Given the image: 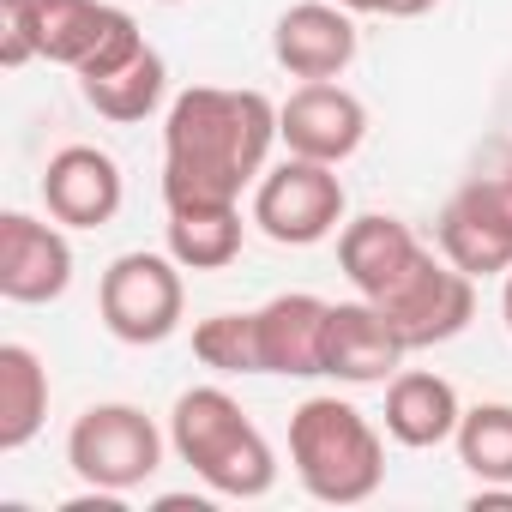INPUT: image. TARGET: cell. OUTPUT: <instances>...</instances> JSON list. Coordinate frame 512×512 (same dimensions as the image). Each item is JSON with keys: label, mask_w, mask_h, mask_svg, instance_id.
Wrapping results in <instances>:
<instances>
[{"label": "cell", "mask_w": 512, "mask_h": 512, "mask_svg": "<svg viewBox=\"0 0 512 512\" xmlns=\"http://www.w3.org/2000/svg\"><path fill=\"white\" fill-rule=\"evenodd\" d=\"M253 223H260L278 247H314L344 223V181L338 163L314 157H284L253 181Z\"/></svg>", "instance_id": "cell-6"}, {"label": "cell", "mask_w": 512, "mask_h": 512, "mask_svg": "<svg viewBox=\"0 0 512 512\" xmlns=\"http://www.w3.org/2000/svg\"><path fill=\"white\" fill-rule=\"evenodd\" d=\"M434 241H440V253L458 266V272H470V278H506L512 272V229L506 223H494L482 205H470L464 193H452L446 199V211H440V223H434Z\"/></svg>", "instance_id": "cell-16"}, {"label": "cell", "mask_w": 512, "mask_h": 512, "mask_svg": "<svg viewBox=\"0 0 512 512\" xmlns=\"http://www.w3.org/2000/svg\"><path fill=\"white\" fill-rule=\"evenodd\" d=\"M290 464L296 482L320 506H362L386 482V446L380 428L350 398H308L290 416Z\"/></svg>", "instance_id": "cell-3"}, {"label": "cell", "mask_w": 512, "mask_h": 512, "mask_svg": "<svg viewBox=\"0 0 512 512\" xmlns=\"http://www.w3.org/2000/svg\"><path fill=\"white\" fill-rule=\"evenodd\" d=\"M43 43H37V0H0V67H25L37 61Z\"/></svg>", "instance_id": "cell-23"}, {"label": "cell", "mask_w": 512, "mask_h": 512, "mask_svg": "<svg viewBox=\"0 0 512 512\" xmlns=\"http://www.w3.org/2000/svg\"><path fill=\"white\" fill-rule=\"evenodd\" d=\"M458 464L482 488H512V404H476L458 416Z\"/></svg>", "instance_id": "cell-21"}, {"label": "cell", "mask_w": 512, "mask_h": 512, "mask_svg": "<svg viewBox=\"0 0 512 512\" xmlns=\"http://www.w3.org/2000/svg\"><path fill=\"white\" fill-rule=\"evenodd\" d=\"M344 13H380V0H338Z\"/></svg>", "instance_id": "cell-28"}, {"label": "cell", "mask_w": 512, "mask_h": 512, "mask_svg": "<svg viewBox=\"0 0 512 512\" xmlns=\"http://www.w3.org/2000/svg\"><path fill=\"white\" fill-rule=\"evenodd\" d=\"M428 7H440V0H380V13H386V19H422Z\"/></svg>", "instance_id": "cell-26"}, {"label": "cell", "mask_w": 512, "mask_h": 512, "mask_svg": "<svg viewBox=\"0 0 512 512\" xmlns=\"http://www.w3.org/2000/svg\"><path fill=\"white\" fill-rule=\"evenodd\" d=\"M49 422V368L31 344H0V452H25Z\"/></svg>", "instance_id": "cell-17"}, {"label": "cell", "mask_w": 512, "mask_h": 512, "mask_svg": "<svg viewBox=\"0 0 512 512\" xmlns=\"http://www.w3.org/2000/svg\"><path fill=\"white\" fill-rule=\"evenodd\" d=\"M272 55L296 79H338L356 61V25L338 0H302L272 31Z\"/></svg>", "instance_id": "cell-12"}, {"label": "cell", "mask_w": 512, "mask_h": 512, "mask_svg": "<svg viewBox=\"0 0 512 512\" xmlns=\"http://www.w3.org/2000/svg\"><path fill=\"white\" fill-rule=\"evenodd\" d=\"M278 109L266 91L193 85L163 121V205H241V187L266 175Z\"/></svg>", "instance_id": "cell-1"}, {"label": "cell", "mask_w": 512, "mask_h": 512, "mask_svg": "<svg viewBox=\"0 0 512 512\" xmlns=\"http://www.w3.org/2000/svg\"><path fill=\"white\" fill-rule=\"evenodd\" d=\"M404 338L392 332V320L356 296V302H332L326 314V374L344 386H386L404 362Z\"/></svg>", "instance_id": "cell-10"}, {"label": "cell", "mask_w": 512, "mask_h": 512, "mask_svg": "<svg viewBox=\"0 0 512 512\" xmlns=\"http://www.w3.org/2000/svg\"><path fill=\"white\" fill-rule=\"evenodd\" d=\"M422 253H428V247L410 235V223L380 217V211L350 217V223L338 229V266H344V278L356 284V296H368V302H380V296L422 260Z\"/></svg>", "instance_id": "cell-14"}, {"label": "cell", "mask_w": 512, "mask_h": 512, "mask_svg": "<svg viewBox=\"0 0 512 512\" xmlns=\"http://www.w3.org/2000/svg\"><path fill=\"white\" fill-rule=\"evenodd\" d=\"M278 139L290 145V157L344 163L368 139V109L356 91L332 79H308L302 91H290V103H278Z\"/></svg>", "instance_id": "cell-8"}, {"label": "cell", "mask_w": 512, "mask_h": 512, "mask_svg": "<svg viewBox=\"0 0 512 512\" xmlns=\"http://www.w3.org/2000/svg\"><path fill=\"white\" fill-rule=\"evenodd\" d=\"M97 308L109 338L121 344H163L181 326L187 290H181V260L175 253H121L97 284Z\"/></svg>", "instance_id": "cell-5"}, {"label": "cell", "mask_w": 512, "mask_h": 512, "mask_svg": "<svg viewBox=\"0 0 512 512\" xmlns=\"http://www.w3.org/2000/svg\"><path fill=\"white\" fill-rule=\"evenodd\" d=\"M163 55L145 43L127 67H115V73H103V79H79V91H85V103L97 109V115H109V121H145L157 103H163Z\"/></svg>", "instance_id": "cell-20"}, {"label": "cell", "mask_w": 512, "mask_h": 512, "mask_svg": "<svg viewBox=\"0 0 512 512\" xmlns=\"http://www.w3.org/2000/svg\"><path fill=\"white\" fill-rule=\"evenodd\" d=\"M169 253L181 272H223L241 253V205H181L169 211Z\"/></svg>", "instance_id": "cell-18"}, {"label": "cell", "mask_w": 512, "mask_h": 512, "mask_svg": "<svg viewBox=\"0 0 512 512\" xmlns=\"http://www.w3.org/2000/svg\"><path fill=\"white\" fill-rule=\"evenodd\" d=\"M500 320H506V332H512V272H506V284H500Z\"/></svg>", "instance_id": "cell-27"}, {"label": "cell", "mask_w": 512, "mask_h": 512, "mask_svg": "<svg viewBox=\"0 0 512 512\" xmlns=\"http://www.w3.org/2000/svg\"><path fill=\"white\" fill-rule=\"evenodd\" d=\"M392 332L404 338V350H434V344H452L470 314H476V278L458 272L446 253H422V260L374 302Z\"/></svg>", "instance_id": "cell-7"}, {"label": "cell", "mask_w": 512, "mask_h": 512, "mask_svg": "<svg viewBox=\"0 0 512 512\" xmlns=\"http://www.w3.org/2000/svg\"><path fill=\"white\" fill-rule=\"evenodd\" d=\"M169 446L217 500H260L278 482V458L266 434L247 422V410L223 386H193L169 410Z\"/></svg>", "instance_id": "cell-2"}, {"label": "cell", "mask_w": 512, "mask_h": 512, "mask_svg": "<svg viewBox=\"0 0 512 512\" xmlns=\"http://www.w3.org/2000/svg\"><path fill=\"white\" fill-rule=\"evenodd\" d=\"M139 49H145V37H139L133 13H121V7H115V19H109L103 43H97V49H91V61L79 67V79H103V73H115V67H127Z\"/></svg>", "instance_id": "cell-24"}, {"label": "cell", "mask_w": 512, "mask_h": 512, "mask_svg": "<svg viewBox=\"0 0 512 512\" xmlns=\"http://www.w3.org/2000/svg\"><path fill=\"white\" fill-rule=\"evenodd\" d=\"M121 163L97 145H67L43 169V205L67 229H103L121 211Z\"/></svg>", "instance_id": "cell-11"}, {"label": "cell", "mask_w": 512, "mask_h": 512, "mask_svg": "<svg viewBox=\"0 0 512 512\" xmlns=\"http://www.w3.org/2000/svg\"><path fill=\"white\" fill-rule=\"evenodd\" d=\"M470 205H482L494 223H506L512 229V169L506 175H482V181H470V187H458Z\"/></svg>", "instance_id": "cell-25"}, {"label": "cell", "mask_w": 512, "mask_h": 512, "mask_svg": "<svg viewBox=\"0 0 512 512\" xmlns=\"http://www.w3.org/2000/svg\"><path fill=\"white\" fill-rule=\"evenodd\" d=\"M67 464L85 488L133 494L163 464V434L139 404H91L67 434Z\"/></svg>", "instance_id": "cell-4"}, {"label": "cell", "mask_w": 512, "mask_h": 512, "mask_svg": "<svg viewBox=\"0 0 512 512\" xmlns=\"http://www.w3.org/2000/svg\"><path fill=\"white\" fill-rule=\"evenodd\" d=\"M163 7H181V0H163Z\"/></svg>", "instance_id": "cell-29"}, {"label": "cell", "mask_w": 512, "mask_h": 512, "mask_svg": "<svg viewBox=\"0 0 512 512\" xmlns=\"http://www.w3.org/2000/svg\"><path fill=\"white\" fill-rule=\"evenodd\" d=\"M193 356L217 374H266L260 368V320L253 314H211L193 326Z\"/></svg>", "instance_id": "cell-22"}, {"label": "cell", "mask_w": 512, "mask_h": 512, "mask_svg": "<svg viewBox=\"0 0 512 512\" xmlns=\"http://www.w3.org/2000/svg\"><path fill=\"white\" fill-rule=\"evenodd\" d=\"M73 284V247L55 223H37L25 211L0 217V296L7 302H61Z\"/></svg>", "instance_id": "cell-9"}, {"label": "cell", "mask_w": 512, "mask_h": 512, "mask_svg": "<svg viewBox=\"0 0 512 512\" xmlns=\"http://www.w3.org/2000/svg\"><path fill=\"white\" fill-rule=\"evenodd\" d=\"M458 416H464V404H458L452 380L422 374V368H398L386 380V434L398 446H410V452L446 446L458 434Z\"/></svg>", "instance_id": "cell-15"}, {"label": "cell", "mask_w": 512, "mask_h": 512, "mask_svg": "<svg viewBox=\"0 0 512 512\" xmlns=\"http://www.w3.org/2000/svg\"><path fill=\"white\" fill-rule=\"evenodd\" d=\"M326 314L332 302L296 290V296H272L260 314V368L266 374H290V380H314L326 374Z\"/></svg>", "instance_id": "cell-13"}, {"label": "cell", "mask_w": 512, "mask_h": 512, "mask_svg": "<svg viewBox=\"0 0 512 512\" xmlns=\"http://www.w3.org/2000/svg\"><path fill=\"white\" fill-rule=\"evenodd\" d=\"M109 19H115L109 0H37V43L49 61L79 73L91 61V49L103 43Z\"/></svg>", "instance_id": "cell-19"}]
</instances>
